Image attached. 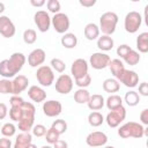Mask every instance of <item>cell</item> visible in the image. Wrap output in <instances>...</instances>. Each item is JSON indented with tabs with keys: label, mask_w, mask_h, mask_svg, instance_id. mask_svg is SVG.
Listing matches in <instances>:
<instances>
[{
	"label": "cell",
	"mask_w": 148,
	"mask_h": 148,
	"mask_svg": "<svg viewBox=\"0 0 148 148\" xmlns=\"http://www.w3.org/2000/svg\"><path fill=\"white\" fill-rule=\"evenodd\" d=\"M124 61H125L127 65H130V66H135V65L139 64V61H140V54H139V52H136V51H134V50L132 49L131 52L124 58Z\"/></svg>",
	"instance_id": "cell-34"
},
{
	"label": "cell",
	"mask_w": 148,
	"mask_h": 148,
	"mask_svg": "<svg viewBox=\"0 0 148 148\" xmlns=\"http://www.w3.org/2000/svg\"><path fill=\"white\" fill-rule=\"evenodd\" d=\"M103 148H114L113 146H105V147H103Z\"/></svg>",
	"instance_id": "cell-55"
},
{
	"label": "cell",
	"mask_w": 148,
	"mask_h": 148,
	"mask_svg": "<svg viewBox=\"0 0 148 148\" xmlns=\"http://www.w3.org/2000/svg\"><path fill=\"white\" fill-rule=\"evenodd\" d=\"M51 24L58 34H66L69 29V17L65 13H57L51 18Z\"/></svg>",
	"instance_id": "cell-8"
},
{
	"label": "cell",
	"mask_w": 148,
	"mask_h": 148,
	"mask_svg": "<svg viewBox=\"0 0 148 148\" xmlns=\"http://www.w3.org/2000/svg\"><path fill=\"white\" fill-rule=\"evenodd\" d=\"M74 81H75V84L79 88H84L86 89L91 83V76L89 74H87V75H84V76H82L80 79H75Z\"/></svg>",
	"instance_id": "cell-40"
},
{
	"label": "cell",
	"mask_w": 148,
	"mask_h": 148,
	"mask_svg": "<svg viewBox=\"0 0 148 148\" xmlns=\"http://www.w3.org/2000/svg\"><path fill=\"white\" fill-rule=\"evenodd\" d=\"M99 28L96 23H88L84 27L83 30V35L88 40H95L99 37Z\"/></svg>",
	"instance_id": "cell-23"
},
{
	"label": "cell",
	"mask_w": 148,
	"mask_h": 148,
	"mask_svg": "<svg viewBox=\"0 0 148 148\" xmlns=\"http://www.w3.org/2000/svg\"><path fill=\"white\" fill-rule=\"evenodd\" d=\"M24 104V103H23ZM21 116H22V106H18V108H10L9 110V117L13 121H20L21 119Z\"/></svg>",
	"instance_id": "cell-42"
},
{
	"label": "cell",
	"mask_w": 148,
	"mask_h": 148,
	"mask_svg": "<svg viewBox=\"0 0 148 148\" xmlns=\"http://www.w3.org/2000/svg\"><path fill=\"white\" fill-rule=\"evenodd\" d=\"M106 142H108V136L104 132H101V131H94L89 133L86 138V143L91 148L103 147L106 145Z\"/></svg>",
	"instance_id": "cell-12"
},
{
	"label": "cell",
	"mask_w": 148,
	"mask_h": 148,
	"mask_svg": "<svg viewBox=\"0 0 148 148\" xmlns=\"http://www.w3.org/2000/svg\"><path fill=\"white\" fill-rule=\"evenodd\" d=\"M73 79L71 75H67V74H60L59 77L56 80V83H54V87H56V90L59 92V94H62V95H67L72 91L73 89Z\"/></svg>",
	"instance_id": "cell-10"
},
{
	"label": "cell",
	"mask_w": 148,
	"mask_h": 148,
	"mask_svg": "<svg viewBox=\"0 0 148 148\" xmlns=\"http://www.w3.org/2000/svg\"><path fill=\"white\" fill-rule=\"evenodd\" d=\"M118 23V15L113 12H105L99 17V31L103 35L111 36L116 31V27Z\"/></svg>",
	"instance_id": "cell-4"
},
{
	"label": "cell",
	"mask_w": 148,
	"mask_h": 148,
	"mask_svg": "<svg viewBox=\"0 0 148 148\" xmlns=\"http://www.w3.org/2000/svg\"><path fill=\"white\" fill-rule=\"evenodd\" d=\"M109 68H110L111 74H112V75L114 76V79L118 80V81H119V79L121 77L124 71L126 69L124 62H123L120 59H112V60L110 61V64H109Z\"/></svg>",
	"instance_id": "cell-21"
},
{
	"label": "cell",
	"mask_w": 148,
	"mask_h": 148,
	"mask_svg": "<svg viewBox=\"0 0 148 148\" xmlns=\"http://www.w3.org/2000/svg\"><path fill=\"white\" fill-rule=\"evenodd\" d=\"M12 84H13V95H20L22 91H24L28 88L29 80L25 75L18 74L14 77V80L12 81Z\"/></svg>",
	"instance_id": "cell-18"
},
{
	"label": "cell",
	"mask_w": 148,
	"mask_h": 148,
	"mask_svg": "<svg viewBox=\"0 0 148 148\" xmlns=\"http://www.w3.org/2000/svg\"><path fill=\"white\" fill-rule=\"evenodd\" d=\"M119 82H121L127 88H134L139 83V75L134 71L125 69L123 75H121V77L119 79Z\"/></svg>",
	"instance_id": "cell-17"
},
{
	"label": "cell",
	"mask_w": 148,
	"mask_h": 148,
	"mask_svg": "<svg viewBox=\"0 0 148 148\" xmlns=\"http://www.w3.org/2000/svg\"><path fill=\"white\" fill-rule=\"evenodd\" d=\"M124 99L128 106H136L140 102V95L134 90H130L125 94Z\"/></svg>",
	"instance_id": "cell-31"
},
{
	"label": "cell",
	"mask_w": 148,
	"mask_h": 148,
	"mask_svg": "<svg viewBox=\"0 0 148 148\" xmlns=\"http://www.w3.org/2000/svg\"><path fill=\"white\" fill-rule=\"evenodd\" d=\"M46 127L42 124H37V125H34V127L31 128V132H32V135L37 136V138H42L46 134Z\"/></svg>",
	"instance_id": "cell-41"
},
{
	"label": "cell",
	"mask_w": 148,
	"mask_h": 148,
	"mask_svg": "<svg viewBox=\"0 0 148 148\" xmlns=\"http://www.w3.org/2000/svg\"><path fill=\"white\" fill-rule=\"evenodd\" d=\"M143 131L145 127L140 123L128 121L118 128V135L123 139H128V138L141 139L143 136Z\"/></svg>",
	"instance_id": "cell-3"
},
{
	"label": "cell",
	"mask_w": 148,
	"mask_h": 148,
	"mask_svg": "<svg viewBox=\"0 0 148 148\" xmlns=\"http://www.w3.org/2000/svg\"><path fill=\"white\" fill-rule=\"evenodd\" d=\"M27 58L21 52H14L9 59H3L0 61V75L3 79L15 77L16 74L22 69L25 64Z\"/></svg>",
	"instance_id": "cell-1"
},
{
	"label": "cell",
	"mask_w": 148,
	"mask_h": 148,
	"mask_svg": "<svg viewBox=\"0 0 148 148\" xmlns=\"http://www.w3.org/2000/svg\"><path fill=\"white\" fill-rule=\"evenodd\" d=\"M50 65H51L50 67H51L53 71L58 72V73H64L65 69H66V64H65V61L61 60V59H59V58H53V59H51Z\"/></svg>",
	"instance_id": "cell-35"
},
{
	"label": "cell",
	"mask_w": 148,
	"mask_h": 148,
	"mask_svg": "<svg viewBox=\"0 0 148 148\" xmlns=\"http://www.w3.org/2000/svg\"><path fill=\"white\" fill-rule=\"evenodd\" d=\"M0 128H1V125H0Z\"/></svg>",
	"instance_id": "cell-56"
},
{
	"label": "cell",
	"mask_w": 148,
	"mask_h": 148,
	"mask_svg": "<svg viewBox=\"0 0 148 148\" xmlns=\"http://www.w3.org/2000/svg\"><path fill=\"white\" fill-rule=\"evenodd\" d=\"M46 59V53L43 49H35L28 56V64L30 67H39L44 64Z\"/></svg>",
	"instance_id": "cell-16"
},
{
	"label": "cell",
	"mask_w": 148,
	"mask_h": 148,
	"mask_svg": "<svg viewBox=\"0 0 148 148\" xmlns=\"http://www.w3.org/2000/svg\"><path fill=\"white\" fill-rule=\"evenodd\" d=\"M105 105H106V108H108L110 111H111V110H114V109H118L119 106L123 105V98H121L119 95H117V94H112V95H110V96L106 98Z\"/></svg>",
	"instance_id": "cell-27"
},
{
	"label": "cell",
	"mask_w": 148,
	"mask_h": 148,
	"mask_svg": "<svg viewBox=\"0 0 148 148\" xmlns=\"http://www.w3.org/2000/svg\"><path fill=\"white\" fill-rule=\"evenodd\" d=\"M1 131V134L5 136V138H10L13 135H15V132H16V126L13 124V123H6L1 126L0 128Z\"/></svg>",
	"instance_id": "cell-33"
},
{
	"label": "cell",
	"mask_w": 148,
	"mask_h": 148,
	"mask_svg": "<svg viewBox=\"0 0 148 148\" xmlns=\"http://www.w3.org/2000/svg\"><path fill=\"white\" fill-rule=\"evenodd\" d=\"M136 49L141 53L148 52V32H141L136 37Z\"/></svg>",
	"instance_id": "cell-28"
},
{
	"label": "cell",
	"mask_w": 148,
	"mask_h": 148,
	"mask_svg": "<svg viewBox=\"0 0 148 148\" xmlns=\"http://www.w3.org/2000/svg\"><path fill=\"white\" fill-rule=\"evenodd\" d=\"M34 22L40 32H46L51 25V17L45 10H37L34 15Z\"/></svg>",
	"instance_id": "cell-11"
},
{
	"label": "cell",
	"mask_w": 148,
	"mask_h": 148,
	"mask_svg": "<svg viewBox=\"0 0 148 148\" xmlns=\"http://www.w3.org/2000/svg\"><path fill=\"white\" fill-rule=\"evenodd\" d=\"M40 148H53V147H51V145H46V146H42Z\"/></svg>",
	"instance_id": "cell-53"
},
{
	"label": "cell",
	"mask_w": 148,
	"mask_h": 148,
	"mask_svg": "<svg viewBox=\"0 0 148 148\" xmlns=\"http://www.w3.org/2000/svg\"><path fill=\"white\" fill-rule=\"evenodd\" d=\"M131 50H132V47H131L130 45H127V44H121V45H119V46L117 47V56H119L121 59H124V58L131 52Z\"/></svg>",
	"instance_id": "cell-43"
},
{
	"label": "cell",
	"mask_w": 148,
	"mask_h": 148,
	"mask_svg": "<svg viewBox=\"0 0 148 148\" xmlns=\"http://www.w3.org/2000/svg\"><path fill=\"white\" fill-rule=\"evenodd\" d=\"M126 118V109L121 105L119 106L118 109H114V110H111L106 117H105V121L108 124L109 127L111 128H116L120 125V123H123Z\"/></svg>",
	"instance_id": "cell-7"
},
{
	"label": "cell",
	"mask_w": 148,
	"mask_h": 148,
	"mask_svg": "<svg viewBox=\"0 0 148 148\" xmlns=\"http://www.w3.org/2000/svg\"><path fill=\"white\" fill-rule=\"evenodd\" d=\"M51 128H53L59 135H61V134L66 133V131H67V123L64 119H57L52 123Z\"/></svg>",
	"instance_id": "cell-32"
},
{
	"label": "cell",
	"mask_w": 148,
	"mask_h": 148,
	"mask_svg": "<svg viewBox=\"0 0 148 148\" xmlns=\"http://www.w3.org/2000/svg\"><path fill=\"white\" fill-rule=\"evenodd\" d=\"M8 113V108L5 103H0V120L5 119Z\"/></svg>",
	"instance_id": "cell-48"
},
{
	"label": "cell",
	"mask_w": 148,
	"mask_h": 148,
	"mask_svg": "<svg viewBox=\"0 0 148 148\" xmlns=\"http://www.w3.org/2000/svg\"><path fill=\"white\" fill-rule=\"evenodd\" d=\"M88 123L92 127H98V126H101L104 123V117H103V114L101 112L92 111L88 116Z\"/></svg>",
	"instance_id": "cell-30"
},
{
	"label": "cell",
	"mask_w": 148,
	"mask_h": 148,
	"mask_svg": "<svg viewBox=\"0 0 148 148\" xmlns=\"http://www.w3.org/2000/svg\"><path fill=\"white\" fill-rule=\"evenodd\" d=\"M28 148H37V146H36V145H34V143H31V145H30Z\"/></svg>",
	"instance_id": "cell-54"
},
{
	"label": "cell",
	"mask_w": 148,
	"mask_h": 148,
	"mask_svg": "<svg viewBox=\"0 0 148 148\" xmlns=\"http://www.w3.org/2000/svg\"><path fill=\"white\" fill-rule=\"evenodd\" d=\"M88 68H89V64L87 62V60H84L82 58H77L72 62L71 74L74 76V80L80 79L88 74Z\"/></svg>",
	"instance_id": "cell-13"
},
{
	"label": "cell",
	"mask_w": 148,
	"mask_h": 148,
	"mask_svg": "<svg viewBox=\"0 0 148 148\" xmlns=\"http://www.w3.org/2000/svg\"><path fill=\"white\" fill-rule=\"evenodd\" d=\"M120 89V83H119V81L118 80H116L114 77L113 79H106V80H104V82H103V90L105 91V92H109V94H114V92H117L118 90Z\"/></svg>",
	"instance_id": "cell-26"
},
{
	"label": "cell",
	"mask_w": 148,
	"mask_h": 148,
	"mask_svg": "<svg viewBox=\"0 0 148 148\" xmlns=\"http://www.w3.org/2000/svg\"><path fill=\"white\" fill-rule=\"evenodd\" d=\"M9 102H10V108H18V106L23 105L24 99L22 97H20L18 95H14V96L10 97Z\"/></svg>",
	"instance_id": "cell-44"
},
{
	"label": "cell",
	"mask_w": 148,
	"mask_h": 148,
	"mask_svg": "<svg viewBox=\"0 0 148 148\" xmlns=\"http://www.w3.org/2000/svg\"><path fill=\"white\" fill-rule=\"evenodd\" d=\"M105 104V99L102 95L99 94H94V95H90L89 97V101L87 102V105L88 108L91 110V111H98L101 110Z\"/></svg>",
	"instance_id": "cell-22"
},
{
	"label": "cell",
	"mask_w": 148,
	"mask_h": 148,
	"mask_svg": "<svg viewBox=\"0 0 148 148\" xmlns=\"http://www.w3.org/2000/svg\"><path fill=\"white\" fill-rule=\"evenodd\" d=\"M0 94H3V95L13 94V84L9 79L0 80Z\"/></svg>",
	"instance_id": "cell-37"
},
{
	"label": "cell",
	"mask_w": 148,
	"mask_h": 148,
	"mask_svg": "<svg viewBox=\"0 0 148 148\" xmlns=\"http://www.w3.org/2000/svg\"><path fill=\"white\" fill-rule=\"evenodd\" d=\"M110 61H111V58L109 54L104 52H95L90 56L89 65L94 69H104L105 67L109 66Z\"/></svg>",
	"instance_id": "cell-9"
},
{
	"label": "cell",
	"mask_w": 148,
	"mask_h": 148,
	"mask_svg": "<svg viewBox=\"0 0 148 148\" xmlns=\"http://www.w3.org/2000/svg\"><path fill=\"white\" fill-rule=\"evenodd\" d=\"M53 148H68V143L65 140L59 139L57 142L53 143Z\"/></svg>",
	"instance_id": "cell-50"
},
{
	"label": "cell",
	"mask_w": 148,
	"mask_h": 148,
	"mask_svg": "<svg viewBox=\"0 0 148 148\" xmlns=\"http://www.w3.org/2000/svg\"><path fill=\"white\" fill-rule=\"evenodd\" d=\"M23 42L25 44H34L37 40V34L34 29H27L23 32Z\"/></svg>",
	"instance_id": "cell-36"
},
{
	"label": "cell",
	"mask_w": 148,
	"mask_h": 148,
	"mask_svg": "<svg viewBox=\"0 0 148 148\" xmlns=\"http://www.w3.org/2000/svg\"><path fill=\"white\" fill-rule=\"evenodd\" d=\"M46 7L49 9L50 13H53V14H57V13H60V8H61V5L58 0H49L46 2Z\"/></svg>",
	"instance_id": "cell-39"
},
{
	"label": "cell",
	"mask_w": 148,
	"mask_h": 148,
	"mask_svg": "<svg viewBox=\"0 0 148 148\" xmlns=\"http://www.w3.org/2000/svg\"><path fill=\"white\" fill-rule=\"evenodd\" d=\"M30 3H31V6H34V7H42V6H44L46 2H45V0H30Z\"/></svg>",
	"instance_id": "cell-51"
},
{
	"label": "cell",
	"mask_w": 148,
	"mask_h": 148,
	"mask_svg": "<svg viewBox=\"0 0 148 148\" xmlns=\"http://www.w3.org/2000/svg\"><path fill=\"white\" fill-rule=\"evenodd\" d=\"M0 148H12V141L8 138H1L0 139Z\"/></svg>",
	"instance_id": "cell-47"
},
{
	"label": "cell",
	"mask_w": 148,
	"mask_h": 148,
	"mask_svg": "<svg viewBox=\"0 0 148 148\" xmlns=\"http://www.w3.org/2000/svg\"><path fill=\"white\" fill-rule=\"evenodd\" d=\"M89 97H90V94L84 88H79L74 92V101L77 104H87V102L89 101Z\"/></svg>",
	"instance_id": "cell-29"
},
{
	"label": "cell",
	"mask_w": 148,
	"mask_h": 148,
	"mask_svg": "<svg viewBox=\"0 0 148 148\" xmlns=\"http://www.w3.org/2000/svg\"><path fill=\"white\" fill-rule=\"evenodd\" d=\"M142 24V16L139 12H128L124 20V28L128 34H134Z\"/></svg>",
	"instance_id": "cell-5"
},
{
	"label": "cell",
	"mask_w": 148,
	"mask_h": 148,
	"mask_svg": "<svg viewBox=\"0 0 148 148\" xmlns=\"http://www.w3.org/2000/svg\"><path fill=\"white\" fill-rule=\"evenodd\" d=\"M60 43L66 49H74L77 45V37L72 32H66L62 35Z\"/></svg>",
	"instance_id": "cell-25"
},
{
	"label": "cell",
	"mask_w": 148,
	"mask_h": 148,
	"mask_svg": "<svg viewBox=\"0 0 148 148\" xmlns=\"http://www.w3.org/2000/svg\"><path fill=\"white\" fill-rule=\"evenodd\" d=\"M35 113H36V109L34 104L29 102H24V104L22 105V116H21L20 121L17 123L18 130L21 132L31 131V128L34 127V123H35Z\"/></svg>",
	"instance_id": "cell-2"
},
{
	"label": "cell",
	"mask_w": 148,
	"mask_h": 148,
	"mask_svg": "<svg viewBox=\"0 0 148 148\" xmlns=\"http://www.w3.org/2000/svg\"><path fill=\"white\" fill-rule=\"evenodd\" d=\"M45 136V140H46V142L49 143V145H53L54 142H57L58 140H59V134L53 130V128H49L47 131H46V134L44 135Z\"/></svg>",
	"instance_id": "cell-38"
},
{
	"label": "cell",
	"mask_w": 148,
	"mask_h": 148,
	"mask_svg": "<svg viewBox=\"0 0 148 148\" xmlns=\"http://www.w3.org/2000/svg\"><path fill=\"white\" fill-rule=\"evenodd\" d=\"M5 12V3L3 2H0V14Z\"/></svg>",
	"instance_id": "cell-52"
},
{
	"label": "cell",
	"mask_w": 148,
	"mask_h": 148,
	"mask_svg": "<svg viewBox=\"0 0 148 148\" xmlns=\"http://www.w3.org/2000/svg\"><path fill=\"white\" fill-rule=\"evenodd\" d=\"M28 96L32 102L36 103H42L46 99V92L39 86H31L28 89Z\"/></svg>",
	"instance_id": "cell-19"
},
{
	"label": "cell",
	"mask_w": 148,
	"mask_h": 148,
	"mask_svg": "<svg viewBox=\"0 0 148 148\" xmlns=\"http://www.w3.org/2000/svg\"><path fill=\"white\" fill-rule=\"evenodd\" d=\"M114 46V42L112 39L111 36H106V35H102L101 37L97 38V47L101 50V51H110L112 50Z\"/></svg>",
	"instance_id": "cell-24"
},
{
	"label": "cell",
	"mask_w": 148,
	"mask_h": 148,
	"mask_svg": "<svg viewBox=\"0 0 148 148\" xmlns=\"http://www.w3.org/2000/svg\"><path fill=\"white\" fill-rule=\"evenodd\" d=\"M62 111V105L59 101L50 99L43 103V113L46 117H58Z\"/></svg>",
	"instance_id": "cell-15"
},
{
	"label": "cell",
	"mask_w": 148,
	"mask_h": 148,
	"mask_svg": "<svg viewBox=\"0 0 148 148\" xmlns=\"http://www.w3.org/2000/svg\"><path fill=\"white\" fill-rule=\"evenodd\" d=\"M141 125H148V109H143L140 113Z\"/></svg>",
	"instance_id": "cell-46"
},
{
	"label": "cell",
	"mask_w": 148,
	"mask_h": 148,
	"mask_svg": "<svg viewBox=\"0 0 148 148\" xmlns=\"http://www.w3.org/2000/svg\"><path fill=\"white\" fill-rule=\"evenodd\" d=\"M79 3L83 7L89 8V7H92L96 3V0H79Z\"/></svg>",
	"instance_id": "cell-49"
},
{
	"label": "cell",
	"mask_w": 148,
	"mask_h": 148,
	"mask_svg": "<svg viewBox=\"0 0 148 148\" xmlns=\"http://www.w3.org/2000/svg\"><path fill=\"white\" fill-rule=\"evenodd\" d=\"M15 32L16 28L13 21L6 15H0V35L5 38H10L15 35Z\"/></svg>",
	"instance_id": "cell-14"
},
{
	"label": "cell",
	"mask_w": 148,
	"mask_h": 148,
	"mask_svg": "<svg viewBox=\"0 0 148 148\" xmlns=\"http://www.w3.org/2000/svg\"><path fill=\"white\" fill-rule=\"evenodd\" d=\"M36 79L42 87H50L54 82V72L50 66L42 65L37 68Z\"/></svg>",
	"instance_id": "cell-6"
},
{
	"label": "cell",
	"mask_w": 148,
	"mask_h": 148,
	"mask_svg": "<svg viewBox=\"0 0 148 148\" xmlns=\"http://www.w3.org/2000/svg\"><path fill=\"white\" fill-rule=\"evenodd\" d=\"M32 143V134L30 132H21L14 142L13 148H28Z\"/></svg>",
	"instance_id": "cell-20"
},
{
	"label": "cell",
	"mask_w": 148,
	"mask_h": 148,
	"mask_svg": "<svg viewBox=\"0 0 148 148\" xmlns=\"http://www.w3.org/2000/svg\"><path fill=\"white\" fill-rule=\"evenodd\" d=\"M139 95L141 96H148V83L147 82H141L139 84Z\"/></svg>",
	"instance_id": "cell-45"
}]
</instances>
